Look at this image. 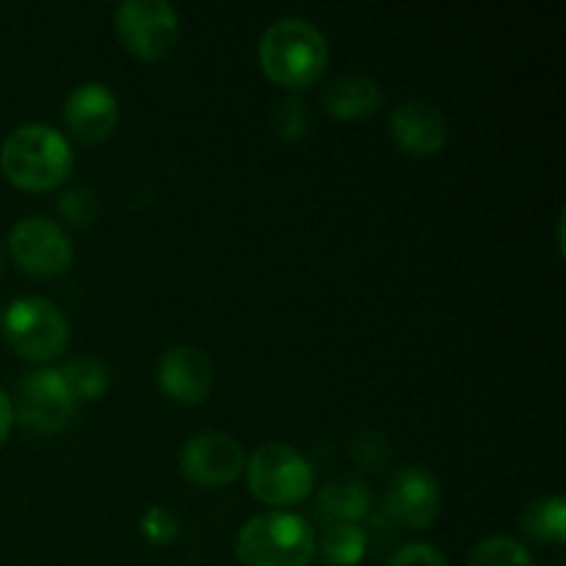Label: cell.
Listing matches in <instances>:
<instances>
[{
    "mask_svg": "<svg viewBox=\"0 0 566 566\" xmlns=\"http://www.w3.org/2000/svg\"><path fill=\"white\" fill-rule=\"evenodd\" d=\"M265 77L282 88H307L329 64V42L313 22L282 17L263 33L258 48Z\"/></svg>",
    "mask_w": 566,
    "mask_h": 566,
    "instance_id": "1",
    "label": "cell"
},
{
    "mask_svg": "<svg viewBox=\"0 0 566 566\" xmlns=\"http://www.w3.org/2000/svg\"><path fill=\"white\" fill-rule=\"evenodd\" d=\"M72 147L55 127L20 125L0 147V169L11 186L22 191H53L70 177Z\"/></svg>",
    "mask_w": 566,
    "mask_h": 566,
    "instance_id": "2",
    "label": "cell"
},
{
    "mask_svg": "<svg viewBox=\"0 0 566 566\" xmlns=\"http://www.w3.org/2000/svg\"><path fill=\"white\" fill-rule=\"evenodd\" d=\"M318 536L310 520L291 512H265L247 520L235 536L243 566H310Z\"/></svg>",
    "mask_w": 566,
    "mask_h": 566,
    "instance_id": "3",
    "label": "cell"
},
{
    "mask_svg": "<svg viewBox=\"0 0 566 566\" xmlns=\"http://www.w3.org/2000/svg\"><path fill=\"white\" fill-rule=\"evenodd\" d=\"M249 492L274 509L298 506L315 486V470L302 451L287 442H269L247 462Z\"/></svg>",
    "mask_w": 566,
    "mask_h": 566,
    "instance_id": "4",
    "label": "cell"
},
{
    "mask_svg": "<svg viewBox=\"0 0 566 566\" xmlns=\"http://www.w3.org/2000/svg\"><path fill=\"white\" fill-rule=\"evenodd\" d=\"M6 343L20 357L50 363L70 346V321L55 302L44 296H22L9 304L0 318Z\"/></svg>",
    "mask_w": 566,
    "mask_h": 566,
    "instance_id": "5",
    "label": "cell"
},
{
    "mask_svg": "<svg viewBox=\"0 0 566 566\" xmlns=\"http://www.w3.org/2000/svg\"><path fill=\"white\" fill-rule=\"evenodd\" d=\"M116 36L122 48L142 61H160L175 50L180 20L166 0H127L116 6Z\"/></svg>",
    "mask_w": 566,
    "mask_h": 566,
    "instance_id": "6",
    "label": "cell"
},
{
    "mask_svg": "<svg viewBox=\"0 0 566 566\" xmlns=\"http://www.w3.org/2000/svg\"><path fill=\"white\" fill-rule=\"evenodd\" d=\"M9 252L17 269L36 280H55L66 274L75 258L64 227L44 216H25L9 232Z\"/></svg>",
    "mask_w": 566,
    "mask_h": 566,
    "instance_id": "7",
    "label": "cell"
},
{
    "mask_svg": "<svg viewBox=\"0 0 566 566\" xmlns=\"http://www.w3.org/2000/svg\"><path fill=\"white\" fill-rule=\"evenodd\" d=\"M11 409L22 429L36 431V434H55L72 423L77 401L72 398L64 376L53 368H44L22 376Z\"/></svg>",
    "mask_w": 566,
    "mask_h": 566,
    "instance_id": "8",
    "label": "cell"
},
{
    "mask_svg": "<svg viewBox=\"0 0 566 566\" xmlns=\"http://www.w3.org/2000/svg\"><path fill=\"white\" fill-rule=\"evenodd\" d=\"M442 492L440 481L434 473L420 464H403V468L392 470L390 481H387L385 501V517L392 525L403 531H423L440 517Z\"/></svg>",
    "mask_w": 566,
    "mask_h": 566,
    "instance_id": "9",
    "label": "cell"
},
{
    "mask_svg": "<svg viewBox=\"0 0 566 566\" xmlns=\"http://www.w3.org/2000/svg\"><path fill=\"white\" fill-rule=\"evenodd\" d=\"M247 468V457L235 437L224 431H205L191 437L180 453L182 479L197 486H230Z\"/></svg>",
    "mask_w": 566,
    "mask_h": 566,
    "instance_id": "10",
    "label": "cell"
},
{
    "mask_svg": "<svg viewBox=\"0 0 566 566\" xmlns=\"http://www.w3.org/2000/svg\"><path fill=\"white\" fill-rule=\"evenodd\" d=\"M155 379L169 401L180 407H199L213 390V363L202 348L175 346L158 359Z\"/></svg>",
    "mask_w": 566,
    "mask_h": 566,
    "instance_id": "11",
    "label": "cell"
},
{
    "mask_svg": "<svg viewBox=\"0 0 566 566\" xmlns=\"http://www.w3.org/2000/svg\"><path fill=\"white\" fill-rule=\"evenodd\" d=\"M64 122L81 144H99L116 130L119 103L105 83H81L66 97Z\"/></svg>",
    "mask_w": 566,
    "mask_h": 566,
    "instance_id": "12",
    "label": "cell"
},
{
    "mask_svg": "<svg viewBox=\"0 0 566 566\" xmlns=\"http://www.w3.org/2000/svg\"><path fill=\"white\" fill-rule=\"evenodd\" d=\"M390 136L412 158H431L448 142V119L429 99H407L390 114Z\"/></svg>",
    "mask_w": 566,
    "mask_h": 566,
    "instance_id": "13",
    "label": "cell"
},
{
    "mask_svg": "<svg viewBox=\"0 0 566 566\" xmlns=\"http://www.w3.org/2000/svg\"><path fill=\"white\" fill-rule=\"evenodd\" d=\"M381 86L376 77L365 75V72H348V75H337L324 86V108L329 116L340 122H359L368 119L379 111L381 105Z\"/></svg>",
    "mask_w": 566,
    "mask_h": 566,
    "instance_id": "14",
    "label": "cell"
},
{
    "mask_svg": "<svg viewBox=\"0 0 566 566\" xmlns=\"http://www.w3.org/2000/svg\"><path fill=\"white\" fill-rule=\"evenodd\" d=\"M315 512L321 514L326 525L329 523H354L368 517L374 512V492L365 481L343 475V479L329 481L324 490L318 492L315 501Z\"/></svg>",
    "mask_w": 566,
    "mask_h": 566,
    "instance_id": "15",
    "label": "cell"
},
{
    "mask_svg": "<svg viewBox=\"0 0 566 566\" xmlns=\"http://www.w3.org/2000/svg\"><path fill=\"white\" fill-rule=\"evenodd\" d=\"M520 528L531 542L539 545H564L566 542V501L562 495H545L531 503L520 517Z\"/></svg>",
    "mask_w": 566,
    "mask_h": 566,
    "instance_id": "16",
    "label": "cell"
},
{
    "mask_svg": "<svg viewBox=\"0 0 566 566\" xmlns=\"http://www.w3.org/2000/svg\"><path fill=\"white\" fill-rule=\"evenodd\" d=\"M365 547H368V534L354 523H329L324 525V539L315 545L326 564L332 566H357L363 562Z\"/></svg>",
    "mask_w": 566,
    "mask_h": 566,
    "instance_id": "17",
    "label": "cell"
},
{
    "mask_svg": "<svg viewBox=\"0 0 566 566\" xmlns=\"http://www.w3.org/2000/svg\"><path fill=\"white\" fill-rule=\"evenodd\" d=\"M59 374L64 376L66 387H70L72 398H75L77 403L97 401V398H103L105 392H108V385H111L108 365L97 357L81 354V357L70 359Z\"/></svg>",
    "mask_w": 566,
    "mask_h": 566,
    "instance_id": "18",
    "label": "cell"
},
{
    "mask_svg": "<svg viewBox=\"0 0 566 566\" xmlns=\"http://www.w3.org/2000/svg\"><path fill=\"white\" fill-rule=\"evenodd\" d=\"M468 566H536L523 542L512 536H486L473 547Z\"/></svg>",
    "mask_w": 566,
    "mask_h": 566,
    "instance_id": "19",
    "label": "cell"
},
{
    "mask_svg": "<svg viewBox=\"0 0 566 566\" xmlns=\"http://www.w3.org/2000/svg\"><path fill=\"white\" fill-rule=\"evenodd\" d=\"M274 133L282 142H298L313 127V116H310V105L298 97L282 99L274 108Z\"/></svg>",
    "mask_w": 566,
    "mask_h": 566,
    "instance_id": "20",
    "label": "cell"
},
{
    "mask_svg": "<svg viewBox=\"0 0 566 566\" xmlns=\"http://www.w3.org/2000/svg\"><path fill=\"white\" fill-rule=\"evenodd\" d=\"M55 210H59L61 219L70 221V224L88 227L97 219V199H94V193L88 191V188L77 186L61 193V199L55 202Z\"/></svg>",
    "mask_w": 566,
    "mask_h": 566,
    "instance_id": "21",
    "label": "cell"
},
{
    "mask_svg": "<svg viewBox=\"0 0 566 566\" xmlns=\"http://www.w3.org/2000/svg\"><path fill=\"white\" fill-rule=\"evenodd\" d=\"M138 528H142L144 539L153 542L155 547H164V545H171V542L180 536V520H177L175 512H169V509L153 506L142 517Z\"/></svg>",
    "mask_w": 566,
    "mask_h": 566,
    "instance_id": "22",
    "label": "cell"
},
{
    "mask_svg": "<svg viewBox=\"0 0 566 566\" xmlns=\"http://www.w3.org/2000/svg\"><path fill=\"white\" fill-rule=\"evenodd\" d=\"M352 459L365 470H381L390 462V446L379 431H359L352 440Z\"/></svg>",
    "mask_w": 566,
    "mask_h": 566,
    "instance_id": "23",
    "label": "cell"
},
{
    "mask_svg": "<svg viewBox=\"0 0 566 566\" xmlns=\"http://www.w3.org/2000/svg\"><path fill=\"white\" fill-rule=\"evenodd\" d=\"M387 566H448L442 553L426 542H412V545L398 547L390 556Z\"/></svg>",
    "mask_w": 566,
    "mask_h": 566,
    "instance_id": "24",
    "label": "cell"
},
{
    "mask_svg": "<svg viewBox=\"0 0 566 566\" xmlns=\"http://www.w3.org/2000/svg\"><path fill=\"white\" fill-rule=\"evenodd\" d=\"M14 426V409H11V398L0 390V448L9 440V431Z\"/></svg>",
    "mask_w": 566,
    "mask_h": 566,
    "instance_id": "25",
    "label": "cell"
},
{
    "mask_svg": "<svg viewBox=\"0 0 566 566\" xmlns=\"http://www.w3.org/2000/svg\"><path fill=\"white\" fill-rule=\"evenodd\" d=\"M0 274H3V252H0Z\"/></svg>",
    "mask_w": 566,
    "mask_h": 566,
    "instance_id": "26",
    "label": "cell"
}]
</instances>
